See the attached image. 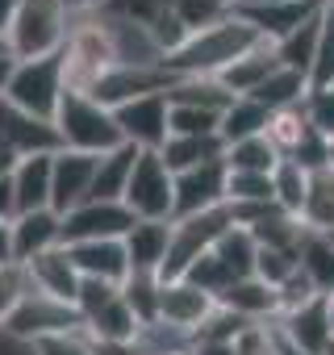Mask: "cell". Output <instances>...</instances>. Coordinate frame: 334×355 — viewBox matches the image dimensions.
Here are the masks:
<instances>
[{
  "label": "cell",
  "mask_w": 334,
  "mask_h": 355,
  "mask_svg": "<svg viewBox=\"0 0 334 355\" xmlns=\"http://www.w3.org/2000/svg\"><path fill=\"white\" fill-rule=\"evenodd\" d=\"M259 38V30L243 17V13H230L226 21L201 30V34H188V42L180 51H172L163 59V67L172 71L176 80H188V76H222L238 55H247Z\"/></svg>",
  "instance_id": "1"
},
{
  "label": "cell",
  "mask_w": 334,
  "mask_h": 355,
  "mask_svg": "<svg viewBox=\"0 0 334 355\" xmlns=\"http://www.w3.org/2000/svg\"><path fill=\"white\" fill-rule=\"evenodd\" d=\"M55 130H59L63 150H80V155H109L125 142L113 109H105L88 92H71V88L55 113Z\"/></svg>",
  "instance_id": "2"
},
{
  "label": "cell",
  "mask_w": 334,
  "mask_h": 355,
  "mask_svg": "<svg viewBox=\"0 0 334 355\" xmlns=\"http://www.w3.org/2000/svg\"><path fill=\"white\" fill-rule=\"evenodd\" d=\"M71 13L63 9V0H21V9L5 34L9 59H42L59 55L71 34Z\"/></svg>",
  "instance_id": "3"
},
{
  "label": "cell",
  "mask_w": 334,
  "mask_h": 355,
  "mask_svg": "<svg viewBox=\"0 0 334 355\" xmlns=\"http://www.w3.org/2000/svg\"><path fill=\"white\" fill-rule=\"evenodd\" d=\"M5 96L9 105L55 121L63 96H67V71H63V51L59 55H42V59H13V71L5 80Z\"/></svg>",
  "instance_id": "4"
},
{
  "label": "cell",
  "mask_w": 334,
  "mask_h": 355,
  "mask_svg": "<svg viewBox=\"0 0 334 355\" xmlns=\"http://www.w3.org/2000/svg\"><path fill=\"white\" fill-rule=\"evenodd\" d=\"M230 226H234L230 205H218V209H205V214H193V218H176L172 222V247H167V263H163L159 280H180L201 255H209L218 247V239Z\"/></svg>",
  "instance_id": "5"
},
{
  "label": "cell",
  "mask_w": 334,
  "mask_h": 355,
  "mask_svg": "<svg viewBox=\"0 0 334 355\" xmlns=\"http://www.w3.org/2000/svg\"><path fill=\"white\" fill-rule=\"evenodd\" d=\"M121 205L134 214V222H172L176 175L167 171V163L159 159V150H138Z\"/></svg>",
  "instance_id": "6"
},
{
  "label": "cell",
  "mask_w": 334,
  "mask_h": 355,
  "mask_svg": "<svg viewBox=\"0 0 334 355\" xmlns=\"http://www.w3.org/2000/svg\"><path fill=\"white\" fill-rule=\"evenodd\" d=\"M71 330H84L76 305L67 301H55V297H42V293H26L21 305L9 313V322L0 326V334H9L26 347H34L38 338H51V334H71Z\"/></svg>",
  "instance_id": "7"
},
{
  "label": "cell",
  "mask_w": 334,
  "mask_h": 355,
  "mask_svg": "<svg viewBox=\"0 0 334 355\" xmlns=\"http://www.w3.org/2000/svg\"><path fill=\"white\" fill-rule=\"evenodd\" d=\"M167 92H150V96H138V101H125L113 109L117 125H121V138L138 150H159L167 138H172V125H167Z\"/></svg>",
  "instance_id": "8"
},
{
  "label": "cell",
  "mask_w": 334,
  "mask_h": 355,
  "mask_svg": "<svg viewBox=\"0 0 334 355\" xmlns=\"http://www.w3.org/2000/svg\"><path fill=\"white\" fill-rule=\"evenodd\" d=\"M134 214L121 201H84L80 209L63 214V247L96 243V239H125Z\"/></svg>",
  "instance_id": "9"
},
{
  "label": "cell",
  "mask_w": 334,
  "mask_h": 355,
  "mask_svg": "<svg viewBox=\"0 0 334 355\" xmlns=\"http://www.w3.org/2000/svg\"><path fill=\"white\" fill-rule=\"evenodd\" d=\"M272 330H276V338H280L284 347H292V351H301V355H322V351L330 347V338H334L326 297H313V301H305L301 309L280 313V318L272 322Z\"/></svg>",
  "instance_id": "10"
},
{
  "label": "cell",
  "mask_w": 334,
  "mask_h": 355,
  "mask_svg": "<svg viewBox=\"0 0 334 355\" xmlns=\"http://www.w3.org/2000/svg\"><path fill=\"white\" fill-rule=\"evenodd\" d=\"M172 84H176V76L167 67H109L88 88V96L100 101L105 109H117L125 101H138V96H150V92H167Z\"/></svg>",
  "instance_id": "11"
},
{
  "label": "cell",
  "mask_w": 334,
  "mask_h": 355,
  "mask_svg": "<svg viewBox=\"0 0 334 355\" xmlns=\"http://www.w3.org/2000/svg\"><path fill=\"white\" fill-rule=\"evenodd\" d=\"M96 159L100 155H80V150H59L55 171H51V209L63 218L92 201V180H96Z\"/></svg>",
  "instance_id": "12"
},
{
  "label": "cell",
  "mask_w": 334,
  "mask_h": 355,
  "mask_svg": "<svg viewBox=\"0 0 334 355\" xmlns=\"http://www.w3.org/2000/svg\"><path fill=\"white\" fill-rule=\"evenodd\" d=\"M0 142L13 146L21 159H30V155H59V150H63L55 121L34 117V113L9 105L5 96H0Z\"/></svg>",
  "instance_id": "13"
},
{
  "label": "cell",
  "mask_w": 334,
  "mask_h": 355,
  "mask_svg": "<svg viewBox=\"0 0 334 355\" xmlns=\"http://www.w3.org/2000/svg\"><path fill=\"white\" fill-rule=\"evenodd\" d=\"M226 163H205V167H193V171H180L176 175V205H172V222L176 218H193V214H205V209H218L226 205Z\"/></svg>",
  "instance_id": "14"
},
{
  "label": "cell",
  "mask_w": 334,
  "mask_h": 355,
  "mask_svg": "<svg viewBox=\"0 0 334 355\" xmlns=\"http://www.w3.org/2000/svg\"><path fill=\"white\" fill-rule=\"evenodd\" d=\"M213 297L209 293H201L193 280H163V288H159V322H167V326H176V330H197L209 313H213Z\"/></svg>",
  "instance_id": "15"
},
{
  "label": "cell",
  "mask_w": 334,
  "mask_h": 355,
  "mask_svg": "<svg viewBox=\"0 0 334 355\" xmlns=\"http://www.w3.org/2000/svg\"><path fill=\"white\" fill-rule=\"evenodd\" d=\"M55 247H63V218L55 209H34V214L13 218V259L17 263H30Z\"/></svg>",
  "instance_id": "16"
},
{
  "label": "cell",
  "mask_w": 334,
  "mask_h": 355,
  "mask_svg": "<svg viewBox=\"0 0 334 355\" xmlns=\"http://www.w3.org/2000/svg\"><path fill=\"white\" fill-rule=\"evenodd\" d=\"M21 268H26V276H30V288H34V293L76 305V293H80V272H76V263H71L67 247H55V251H46V255L30 259V263H21Z\"/></svg>",
  "instance_id": "17"
},
{
  "label": "cell",
  "mask_w": 334,
  "mask_h": 355,
  "mask_svg": "<svg viewBox=\"0 0 334 355\" xmlns=\"http://www.w3.org/2000/svg\"><path fill=\"white\" fill-rule=\"evenodd\" d=\"M234 13H243L263 42H280L292 30H301L309 17L322 13V0H292V5H238Z\"/></svg>",
  "instance_id": "18"
},
{
  "label": "cell",
  "mask_w": 334,
  "mask_h": 355,
  "mask_svg": "<svg viewBox=\"0 0 334 355\" xmlns=\"http://www.w3.org/2000/svg\"><path fill=\"white\" fill-rule=\"evenodd\" d=\"M71 263L80 276L88 280H109V284H121L130 276V259H125V247L121 239H96V243H76L67 247Z\"/></svg>",
  "instance_id": "19"
},
{
  "label": "cell",
  "mask_w": 334,
  "mask_h": 355,
  "mask_svg": "<svg viewBox=\"0 0 334 355\" xmlns=\"http://www.w3.org/2000/svg\"><path fill=\"white\" fill-rule=\"evenodd\" d=\"M130 272H163L167 263V247H172V222H134L130 234L121 239Z\"/></svg>",
  "instance_id": "20"
},
{
  "label": "cell",
  "mask_w": 334,
  "mask_h": 355,
  "mask_svg": "<svg viewBox=\"0 0 334 355\" xmlns=\"http://www.w3.org/2000/svg\"><path fill=\"white\" fill-rule=\"evenodd\" d=\"M218 305L230 309V313H238V318H247V322H276V318H280V297H276V288L263 284L259 276L234 280V284L218 297Z\"/></svg>",
  "instance_id": "21"
},
{
  "label": "cell",
  "mask_w": 334,
  "mask_h": 355,
  "mask_svg": "<svg viewBox=\"0 0 334 355\" xmlns=\"http://www.w3.org/2000/svg\"><path fill=\"white\" fill-rule=\"evenodd\" d=\"M280 67H284V63H280V55H276V42H255V46H251L247 55H238L218 80H222L234 96H251V92H255L267 76H276Z\"/></svg>",
  "instance_id": "22"
},
{
  "label": "cell",
  "mask_w": 334,
  "mask_h": 355,
  "mask_svg": "<svg viewBox=\"0 0 334 355\" xmlns=\"http://www.w3.org/2000/svg\"><path fill=\"white\" fill-rule=\"evenodd\" d=\"M159 159L167 163V171H172V175H180V171H193V167H205V163L226 159V142H222V134H201V138L172 134V138L159 146Z\"/></svg>",
  "instance_id": "23"
},
{
  "label": "cell",
  "mask_w": 334,
  "mask_h": 355,
  "mask_svg": "<svg viewBox=\"0 0 334 355\" xmlns=\"http://www.w3.org/2000/svg\"><path fill=\"white\" fill-rule=\"evenodd\" d=\"M51 171H55V155H30L17 163V171H13L17 214L51 209Z\"/></svg>",
  "instance_id": "24"
},
{
  "label": "cell",
  "mask_w": 334,
  "mask_h": 355,
  "mask_svg": "<svg viewBox=\"0 0 334 355\" xmlns=\"http://www.w3.org/2000/svg\"><path fill=\"white\" fill-rule=\"evenodd\" d=\"M297 268L309 276V284L322 297H330L334 293V243H330V234L305 230L301 243H297Z\"/></svg>",
  "instance_id": "25"
},
{
  "label": "cell",
  "mask_w": 334,
  "mask_h": 355,
  "mask_svg": "<svg viewBox=\"0 0 334 355\" xmlns=\"http://www.w3.org/2000/svg\"><path fill=\"white\" fill-rule=\"evenodd\" d=\"M167 101L172 105H193V109H205V113H226L238 96L218 76H188V80H176L167 88Z\"/></svg>",
  "instance_id": "26"
},
{
  "label": "cell",
  "mask_w": 334,
  "mask_h": 355,
  "mask_svg": "<svg viewBox=\"0 0 334 355\" xmlns=\"http://www.w3.org/2000/svg\"><path fill=\"white\" fill-rule=\"evenodd\" d=\"M247 230H251L255 247H267V251H292V255H297V243H301V234H305V222L292 218V214H284L280 205H267Z\"/></svg>",
  "instance_id": "27"
},
{
  "label": "cell",
  "mask_w": 334,
  "mask_h": 355,
  "mask_svg": "<svg viewBox=\"0 0 334 355\" xmlns=\"http://www.w3.org/2000/svg\"><path fill=\"white\" fill-rule=\"evenodd\" d=\"M134 159H138V146H130V142H121L117 150H109V155H100V159H96L92 201H121V197H125V184H130Z\"/></svg>",
  "instance_id": "28"
},
{
  "label": "cell",
  "mask_w": 334,
  "mask_h": 355,
  "mask_svg": "<svg viewBox=\"0 0 334 355\" xmlns=\"http://www.w3.org/2000/svg\"><path fill=\"white\" fill-rule=\"evenodd\" d=\"M301 222L305 230H334V167L309 171V189H305V205H301Z\"/></svg>",
  "instance_id": "29"
},
{
  "label": "cell",
  "mask_w": 334,
  "mask_h": 355,
  "mask_svg": "<svg viewBox=\"0 0 334 355\" xmlns=\"http://www.w3.org/2000/svg\"><path fill=\"white\" fill-rule=\"evenodd\" d=\"M305 96H309V80H305V76H297V71H288V67H280L276 76H267V80L251 92V101H255V105H263L267 113L297 109V105H305Z\"/></svg>",
  "instance_id": "30"
},
{
  "label": "cell",
  "mask_w": 334,
  "mask_h": 355,
  "mask_svg": "<svg viewBox=\"0 0 334 355\" xmlns=\"http://www.w3.org/2000/svg\"><path fill=\"white\" fill-rule=\"evenodd\" d=\"M317 42H322V13L309 17V21H305L301 30H292L288 38H280V42H276V55H280V63H284L288 71H297V76L309 80V67H313Z\"/></svg>",
  "instance_id": "31"
},
{
  "label": "cell",
  "mask_w": 334,
  "mask_h": 355,
  "mask_svg": "<svg viewBox=\"0 0 334 355\" xmlns=\"http://www.w3.org/2000/svg\"><path fill=\"white\" fill-rule=\"evenodd\" d=\"M267 121H272V113H267L263 105H255L251 96H238V101L222 113L218 134H222V142L230 146V142H243V138H259V134H267Z\"/></svg>",
  "instance_id": "32"
},
{
  "label": "cell",
  "mask_w": 334,
  "mask_h": 355,
  "mask_svg": "<svg viewBox=\"0 0 334 355\" xmlns=\"http://www.w3.org/2000/svg\"><path fill=\"white\" fill-rule=\"evenodd\" d=\"M138 318L130 313V305L117 297V301H109L100 313H92L88 322H84V334L88 338H96V343H125V338H138Z\"/></svg>",
  "instance_id": "33"
},
{
  "label": "cell",
  "mask_w": 334,
  "mask_h": 355,
  "mask_svg": "<svg viewBox=\"0 0 334 355\" xmlns=\"http://www.w3.org/2000/svg\"><path fill=\"white\" fill-rule=\"evenodd\" d=\"M159 288H163V280L155 272H130L121 280V301L130 305V313L138 318V326L159 322Z\"/></svg>",
  "instance_id": "34"
},
{
  "label": "cell",
  "mask_w": 334,
  "mask_h": 355,
  "mask_svg": "<svg viewBox=\"0 0 334 355\" xmlns=\"http://www.w3.org/2000/svg\"><path fill=\"white\" fill-rule=\"evenodd\" d=\"M222 163H226V171H255V175H272V167L280 163V155H276V150H272V142L259 134V138L230 142Z\"/></svg>",
  "instance_id": "35"
},
{
  "label": "cell",
  "mask_w": 334,
  "mask_h": 355,
  "mask_svg": "<svg viewBox=\"0 0 334 355\" xmlns=\"http://www.w3.org/2000/svg\"><path fill=\"white\" fill-rule=\"evenodd\" d=\"M305 189H309V171H301L292 159H280L272 167V197L284 214L301 218V205H305Z\"/></svg>",
  "instance_id": "36"
},
{
  "label": "cell",
  "mask_w": 334,
  "mask_h": 355,
  "mask_svg": "<svg viewBox=\"0 0 334 355\" xmlns=\"http://www.w3.org/2000/svg\"><path fill=\"white\" fill-rule=\"evenodd\" d=\"M213 255H218L238 280H243V276H255V255H259V247H255V239H251L247 226H230V230L218 239Z\"/></svg>",
  "instance_id": "37"
},
{
  "label": "cell",
  "mask_w": 334,
  "mask_h": 355,
  "mask_svg": "<svg viewBox=\"0 0 334 355\" xmlns=\"http://www.w3.org/2000/svg\"><path fill=\"white\" fill-rule=\"evenodd\" d=\"M167 9H172V17L188 34H201V30H209V26H218L234 13V0H172Z\"/></svg>",
  "instance_id": "38"
},
{
  "label": "cell",
  "mask_w": 334,
  "mask_h": 355,
  "mask_svg": "<svg viewBox=\"0 0 334 355\" xmlns=\"http://www.w3.org/2000/svg\"><path fill=\"white\" fill-rule=\"evenodd\" d=\"M305 130H309V117H305V109L297 105V109H280V113H272V121H267V134H263V138L272 142V150H276L280 159H288Z\"/></svg>",
  "instance_id": "39"
},
{
  "label": "cell",
  "mask_w": 334,
  "mask_h": 355,
  "mask_svg": "<svg viewBox=\"0 0 334 355\" xmlns=\"http://www.w3.org/2000/svg\"><path fill=\"white\" fill-rule=\"evenodd\" d=\"M272 175L230 171L226 175V205H272Z\"/></svg>",
  "instance_id": "40"
},
{
  "label": "cell",
  "mask_w": 334,
  "mask_h": 355,
  "mask_svg": "<svg viewBox=\"0 0 334 355\" xmlns=\"http://www.w3.org/2000/svg\"><path fill=\"white\" fill-rule=\"evenodd\" d=\"M184 280H193L201 293H209V297L218 301V297H222V293H226V288L238 280V276H234V272H230V268H226V263L213 255V251H209V255H201V259H197V263L184 272Z\"/></svg>",
  "instance_id": "41"
},
{
  "label": "cell",
  "mask_w": 334,
  "mask_h": 355,
  "mask_svg": "<svg viewBox=\"0 0 334 355\" xmlns=\"http://www.w3.org/2000/svg\"><path fill=\"white\" fill-rule=\"evenodd\" d=\"M247 326H255V322H247V318H238V313H230V309L213 305V313L193 330V343H234Z\"/></svg>",
  "instance_id": "42"
},
{
  "label": "cell",
  "mask_w": 334,
  "mask_h": 355,
  "mask_svg": "<svg viewBox=\"0 0 334 355\" xmlns=\"http://www.w3.org/2000/svg\"><path fill=\"white\" fill-rule=\"evenodd\" d=\"M167 105H172V101H167ZM167 125H172V134L201 138V134H218L222 113H205V109H193V105H172V113H167Z\"/></svg>",
  "instance_id": "43"
},
{
  "label": "cell",
  "mask_w": 334,
  "mask_h": 355,
  "mask_svg": "<svg viewBox=\"0 0 334 355\" xmlns=\"http://www.w3.org/2000/svg\"><path fill=\"white\" fill-rule=\"evenodd\" d=\"M117 297H121V284L80 276V293H76V313H80V322H88L92 313H100V309H105L109 301H117Z\"/></svg>",
  "instance_id": "44"
},
{
  "label": "cell",
  "mask_w": 334,
  "mask_h": 355,
  "mask_svg": "<svg viewBox=\"0 0 334 355\" xmlns=\"http://www.w3.org/2000/svg\"><path fill=\"white\" fill-rule=\"evenodd\" d=\"M334 84V21L322 13V42L309 67V88H330Z\"/></svg>",
  "instance_id": "45"
},
{
  "label": "cell",
  "mask_w": 334,
  "mask_h": 355,
  "mask_svg": "<svg viewBox=\"0 0 334 355\" xmlns=\"http://www.w3.org/2000/svg\"><path fill=\"white\" fill-rule=\"evenodd\" d=\"M30 293V276L21 263H9V268H0V326L9 322V313L21 305V297Z\"/></svg>",
  "instance_id": "46"
},
{
  "label": "cell",
  "mask_w": 334,
  "mask_h": 355,
  "mask_svg": "<svg viewBox=\"0 0 334 355\" xmlns=\"http://www.w3.org/2000/svg\"><path fill=\"white\" fill-rule=\"evenodd\" d=\"M292 272H297V255H292V251H267V247H259V255H255V276H259L263 284L280 288Z\"/></svg>",
  "instance_id": "47"
},
{
  "label": "cell",
  "mask_w": 334,
  "mask_h": 355,
  "mask_svg": "<svg viewBox=\"0 0 334 355\" xmlns=\"http://www.w3.org/2000/svg\"><path fill=\"white\" fill-rule=\"evenodd\" d=\"M305 117H309V125L322 134V138H334V84L330 88H309V96H305Z\"/></svg>",
  "instance_id": "48"
},
{
  "label": "cell",
  "mask_w": 334,
  "mask_h": 355,
  "mask_svg": "<svg viewBox=\"0 0 334 355\" xmlns=\"http://www.w3.org/2000/svg\"><path fill=\"white\" fill-rule=\"evenodd\" d=\"M34 355H92V343H88L84 330L51 334V338H38V343H34Z\"/></svg>",
  "instance_id": "49"
},
{
  "label": "cell",
  "mask_w": 334,
  "mask_h": 355,
  "mask_svg": "<svg viewBox=\"0 0 334 355\" xmlns=\"http://www.w3.org/2000/svg\"><path fill=\"white\" fill-rule=\"evenodd\" d=\"M276 297H280V313H288V309H301L305 301H313V297H322V293H317V288L309 284V276L297 268V272L276 288Z\"/></svg>",
  "instance_id": "50"
},
{
  "label": "cell",
  "mask_w": 334,
  "mask_h": 355,
  "mask_svg": "<svg viewBox=\"0 0 334 355\" xmlns=\"http://www.w3.org/2000/svg\"><path fill=\"white\" fill-rule=\"evenodd\" d=\"M92 343V355H150L138 338H125V343H96V338H88Z\"/></svg>",
  "instance_id": "51"
},
{
  "label": "cell",
  "mask_w": 334,
  "mask_h": 355,
  "mask_svg": "<svg viewBox=\"0 0 334 355\" xmlns=\"http://www.w3.org/2000/svg\"><path fill=\"white\" fill-rule=\"evenodd\" d=\"M17 218V193H13V175H0V222Z\"/></svg>",
  "instance_id": "52"
},
{
  "label": "cell",
  "mask_w": 334,
  "mask_h": 355,
  "mask_svg": "<svg viewBox=\"0 0 334 355\" xmlns=\"http://www.w3.org/2000/svg\"><path fill=\"white\" fill-rule=\"evenodd\" d=\"M17 263L13 259V222H0V268Z\"/></svg>",
  "instance_id": "53"
},
{
  "label": "cell",
  "mask_w": 334,
  "mask_h": 355,
  "mask_svg": "<svg viewBox=\"0 0 334 355\" xmlns=\"http://www.w3.org/2000/svg\"><path fill=\"white\" fill-rule=\"evenodd\" d=\"M109 5V0H63V9L71 13V17H88V13H100Z\"/></svg>",
  "instance_id": "54"
},
{
  "label": "cell",
  "mask_w": 334,
  "mask_h": 355,
  "mask_svg": "<svg viewBox=\"0 0 334 355\" xmlns=\"http://www.w3.org/2000/svg\"><path fill=\"white\" fill-rule=\"evenodd\" d=\"M17 9H21V0H0V42H5V34H9V26H13V17H17Z\"/></svg>",
  "instance_id": "55"
},
{
  "label": "cell",
  "mask_w": 334,
  "mask_h": 355,
  "mask_svg": "<svg viewBox=\"0 0 334 355\" xmlns=\"http://www.w3.org/2000/svg\"><path fill=\"white\" fill-rule=\"evenodd\" d=\"M17 163H21V155H17L13 146L0 142V175H13V171H17Z\"/></svg>",
  "instance_id": "56"
},
{
  "label": "cell",
  "mask_w": 334,
  "mask_h": 355,
  "mask_svg": "<svg viewBox=\"0 0 334 355\" xmlns=\"http://www.w3.org/2000/svg\"><path fill=\"white\" fill-rule=\"evenodd\" d=\"M193 355H234V343H193Z\"/></svg>",
  "instance_id": "57"
},
{
  "label": "cell",
  "mask_w": 334,
  "mask_h": 355,
  "mask_svg": "<svg viewBox=\"0 0 334 355\" xmlns=\"http://www.w3.org/2000/svg\"><path fill=\"white\" fill-rule=\"evenodd\" d=\"M243 5H292V0H243Z\"/></svg>",
  "instance_id": "58"
},
{
  "label": "cell",
  "mask_w": 334,
  "mask_h": 355,
  "mask_svg": "<svg viewBox=\"0 0 334 355\" xmlns=\"http://www.w3.org/2000/svg\"><path fill=\"white\" fill-rule=\"evenodd\" d=\"M272 334H276V330H272ZM276 355H301V351H292V347H284V343L276 338Z\"/></svg>",
  "instance_id": "59"
},
{
  "label": "cell",
  "mask_w": 334,
  "mask_h": 355,
  "mask_svg": "<svg viewBox=\"0 0 334 355\" xmlns=\"http://www.w3.org/2000/svg\"><path fill=\"white\" fill-rule=\"evenodd\" d=\"M322 13H326V17L334 21V0H322Z\"/></svg>",
  "instance_id": "60"
},
{
  "label": "cell",
  "mask_w": 334,
  "mask_h": 355,
  "mask_svg": "<svg viewBox=\"0 0 334 355\" xmlns=\"http://www.w3.org/2000/svg\"><path fill=\"white\" fill-rule=\"evenodd\" d=\"M326 305H330V330H334V293L326 297Z\"/></svg>",
  "instance_id": "61"
},
{
  "label": "cell",
  "mask_w": 334,
  "mask_h": 355,
  "mask_svg": "<svg viewBox=\"0 0 334 355\" xmlns=\"http://www.w3.org/2000/svg\"><path fill=\"white\" fill-rule=\"evenodd\" d=\"M330 167H334V138H330Z\"/></svg>",
  "instance_id": "62"
},
{
  "label": "cell",
  "mask_w": 334,
  "mask_h": 355,
  "mask_svg": "<svg viewBox=\"0 0 334 355\" xmlns=\"http://www.w3.org/2000/svg\"><path fill=\"white\" fill-rule=\"evenodd\" d=\"M322 355H334V338H330V347H326V351H322Z\"/></svg>",
  "instance_id": "63"
},
{
  "label": "cell",
  "mask_w": 334,
  "mask_h": 355,
  "mask_svg": "<svg viewBox=\"0 0 334 355\" xmlns=\"http://www.w3.org/2000/svg\"><path fill=\"white\" fill-rule=\"evenodd\" d=\"M330 243H334V230H330Z\"/></svg>",
  "instance_id": "64"
}]
</instances>
